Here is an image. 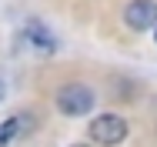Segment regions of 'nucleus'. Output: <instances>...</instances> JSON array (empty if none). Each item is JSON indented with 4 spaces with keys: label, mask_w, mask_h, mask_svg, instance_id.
Segmentation results:
<instances>
[{
    "label": "nucleus",
    "mask_w": 157,
    "mask_h": 147,
    "mask_svg": "<svg viewBox=\"0 0 157 147\" xmlns=\"http://www.w3.org/2000/svg\"><path fill=\"white\" fill-rule=\"evenodd\" d=\"M127 134H130V127H127V120L121 114H97L90 120V141L100 147H117L127 141Z\"/></svg>",
    "instance_id": "2"
},
{
    "label": "nucleus",
    "mask_w": 157,
    "mask_h": 147,
    "mask_svg": "<svg viewBox=\"0 0 157 147\" xmlns=\"http://www.w3.org/2000/svg\"><path fill=\"white\" fill-rule=\"evenodd\" d=\"M24 37H27V44L37 47V50H54V47H57L54 33H50V27H47L44 20H27V24H24Z\"/></svg>",
    "instance_id": "4"
},
{
    "label": "nucleus",
    "mask_w": 157,
    "mask_h": 147,
    "mask_svg": "<svg viewBox=\"0 0 157 147\" xmlns=\"http://www.w3.org/2000/svg\"><path fill=\"white\" fill-rule=\"evenodd\" d=\"M94 100L97 94L94 87H87V84H63L57 90V107H60V114L67 117H84V114H90L94 110Z\"/></svg>",
    "instance_id": "1"
},
{
    "label": "nucleus",
    "mask_w": 157,
    "mask_h": 147,
    "mask_svg": "<svg viewBox=\"0 0 157 147\" xmlns=\"http://www.w3.org/2000/svg\"><path fill=\"white\" fill-rule=\"evenodd\" d=\"M20 124H24V117L17 114V117H10L3 127H0V147H7V144H13V141H17V134H20Z\"/></svg>",
    "instance_id": "5"
},
{
    "label": "nucleus",
    "mask_w": 157,
    "mask_h": 147,
    "mask_svg": "<svg viewBox=\"0 0 157 147\" xmlns=\"http://www.w3.org/2000/svg\"><path fill=\"white\" fill-rule=\"evenodd\" d=\"M124 24L130 30H154L157 27V0H130L124 7Z\"/></svg>",
    "instance_id": "3"
},
{
    "label": "nucleus",
    "mask_w": 157,
    "mask_h": 147,
    "mask_svg": "<svg viewBox=\"0 0 157 147\" xmlns=\"http://www.w3.org/2000/svg\"><path fill=\"white\" fill-rule=\"evenodd\" d=\"M3 94H7V80L0 77V100H3Z\"/></svg>",
    "instance_id": "6"
},
{
    "label": "nucleus",
    "mask_w": 157,
    "mask_h": 147,
    "mask_svg": "<svg viewBox=\"0 0 157 147\" xmlns=\"http://www.w3.org/2000/svg\"><path fill=\"white\" fill-rule=\"evenodd\" d=\"M154 40H157V27H154Z\"/></svg>",
    "instance_id": "8"
},
{
    "label": "nucleus",
    "mask_w": 157,
    "mask_h": 147,
    "mask_svg": "<svg viewBox=\"0 0 157 147\" xmlns=\"http://www.w3.org/2000/svg\"><path fill=\"white\" fill-rule=\"evenodd\" d=\"M70 147H90V144H70Z\"/></svg>",
    "instance_id": "7"
}]
</instances>
